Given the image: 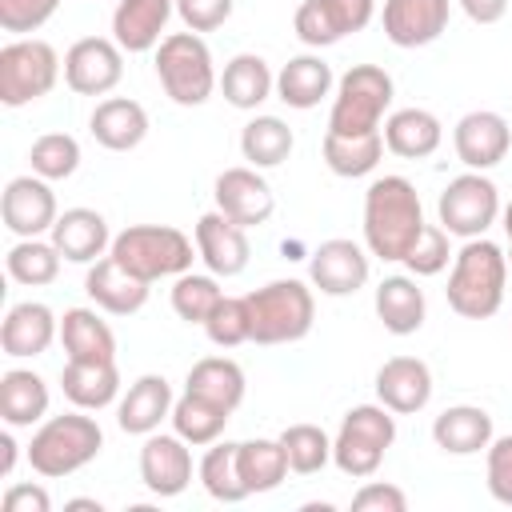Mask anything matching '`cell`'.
Listing matches in <instances>:
<instances>
[{
    "label": "cell",
    "mask_w": 512,
    "mask_h": 512,
    "mask_svg": "<svg viewBox=\"0 0 512 512\" xmlns=\"http://www.w3.org/2000/svg\"><path fill=\"white\" fill-rule=\"evenodd\" d=\"M156 80L172 104L200 108L220 88L212 48L204 44V36L200 32H168L156 48Z\"/></svg>",
    "instance_id": "obj_5"
},
{
    "label": "cell",
    "mask_w": 512,
    "mask_h": 512,
    "mask_svg": "<svg viewBox=\"0 0 512 512\" xmlns=\"http://www.w3.org/2000/svg\"><path fill=\"white\" fill-rule=\"evenodd\" d=\"M484 480L496 504L512 508V432L508 436H492V444L484 448Z\"/></svg>",
    "instance_id": "obj_48"
},
{
    "label": "cell",
    "mask_w": 512,
    "mask_h": 512,
    "mask_svg": "<svg viewBox=\"0 0 512 512\" xmlns=\"http://www.w3.org/2000/svg\"><path fill=\"white\" fill-rule=\"evenodd\" d=\"M280 444H284L288 468L300 476H312L332 460V436L320 424H288L280 432Z\"/></svg>",
    "instance_id": "obj_43"
},
{
    "label": "cell",
    "mask_w": 512,
    "mask_h": 512,
    "mask_svg": "<svg viewBox=\"0 0 512 512\" xmlns=\"http://www.w3.org/2000/svg\"><path fill=\"white\" fill-rule=\"evenodd\" d=\"M504 288H508V256L500 244H492L488 236L464 240V248L452 256V272H448V308L464 320H488L500 312L504 304Z\"/></svg>",
    "instance_id": "obj_2"
},
{
    "label": "cell",
    "mask_w": 512,
    "mask_h": 512,
    "mask_svg": "<svg viewBox=\"0 0 512 512\" xmlns=\"http://www.w3.org/2000/svg\"><path fill=\"white\" fill-rule=\"evenodd\" d=\"M380 160H384V132H360V136L324 132V164H328V172H336L344 180H360V176L376 172Z\"/></svg>",
    "instance_id": "obj_36"
},
{
    "label": "cell",
    "mask_w": 512,
    "mask_h": 512,
    "mask_svg": "<svg viewBox=\"0 0 512 512\" xmlns=\"http://www.w3.org/2000/svg\"><path fill=\"white\" fill-rule=\"evenodd\" d=\"M192 444L176 432H152L140 448V480L152 496L172 500L192 484Z\"/></svg>",
    "instance_id": "obj_17"
},
{
    "label": "cell",
    "mask_w": 512,
    "mask_h": 512,
    "mask_svg": "<svg viewBox=\"0 0 512 512\" xmlns=\"http://www.w3.org/2000/svg\"><path fill=\"white\" fill-rule=\"evenodd\" d=\"M64 72V60L48 40L36 36H16L0 48V104L4 108H24L44 100Z\"/></svg>",
    "instance_id": "obj_9"
},
{
    "label": "cell",
    "mask_w": 512,
    "mask_h": 512,
    "mask_svg": "<svg viewBox=\"0 0 512 512\" xmlns=\"http://www.w3.org/2000/svg\"><path fill=\"white\" fill-rule=\"evenodd\" d=\"M60 248L52 244V240H40V236H32V240H16L12 248H8V256H4V268H8V276L16 280V284H24V288H44V284H52L56 276H60Z\"/></svg>",
    "instance_id": "obj_41"
},
{
    "label": "cell",
    "mask_w": 512,
    "mask_h": 512,
    "mask_svg": "<svg viewBox=\"0 0 512 512\" xmlns=\"http://www.w3.org/2000/svg\"><path fill=\"white\" fill-rule=\"evenodd\" d=\"M172 404H176L172 384H168L164 376H156V372H144V376H136V380L128 384V392L120 396V404H116V424H120V432H128V436H152V432H160V424L172 416Z\"/></svg>",
    "instance_id": "obj_23"
},
{
    "label": "cell",
    "mask_w": 512,
    "mask_h": 512,
    "mask_svg": "<svg viewBox=\"0 0 512 512\" xmlns=\"http://www.w3.org/2000/svg\"><path fill=\"white\" fill-rule=\"evenodd\" d=\"M132 276L156 284V280H176L184 272H192V240L172 228V224H128L124 232L112 236V248H108Z\"/></svg>",
    "instance_id": "obj_4"
},
{
    "label": "cell",
    "mask_w": 512,
    "mask_h": 512,
    "mask_svg": "<svg viewBox=\"0 0 512 512\" xmlns=\"http://www.w3.org/2000/svg\"><path fill=\"white\" fill-rule=\"evenodd\" d=\"M396 84L380 64H352L336 80L332 112H328V132L360 136V132H380L384 112L392 108Z\"/></svg>",
    "instance_id": "obj_8"
},
{
    "label": "cell",
    "mask_w": 512,
    "mask_h": 512,
    "mask_svg": "<svg viewBox=\"0 0 512 512\" xmlns=\"http://www.w3.org/2000/svg\"><path fill=\"white\" fill-rule=\"evenodd\" d=\"M184 392L204 396V400H212V404L224 408V412H236V408L244 404L248 380H244V368H240L232 356H204V360H196V364L188 368Z\"/></svg>",
    "instance_id": "obj_33"
},
{
    "label": "cell",
    "mask_w": 512,
    "mask_h": 512,
    "mask_svg": "<svg viewBox=\"0 0 512 512\" xmlns=\"http://www.w3.org/2000/svg\"><path fill=\"white\" fill-rule=\"evenodd\" d=\"M332 88H336V76H332L328 60L316 56V52L292 56V60L276 72V96H280L288 108H300V112L316 108L324 96H332Z\"/></svg>",
    "instance_id": "obj_32"
},
{
    "label": "cell",
    "mask_w": 512,
    "mask_h": 512,
    "mask_svg": "<svg viewBox=\"0 0 512 512\" xmlns=\"http://www.w3.org/2000/svg\"><path fill=\"white\" fill-rule=\"evenodd\" d=\"M60 344L68 360H116V332L96 308H64Z\"/></svg>",
    "instance_id": "obj_35"
},
{
    "label": "cell",
    "mask_w": 512,
    "mask_h": 512,
    "mask_svg": "<svg viewBox=\"0 0 512 512\" xmlns=\"http://www.w3.org/2000/svg\"><path fill=\"white\" fill-rule=\"evenodd\" d=\"M4 512H52V496L44 484H8V492L0 496Z\"/></svg>",
    "instance_id": "obj_51"
},
{
    "label": "cell",
    "mask_w": 512,
    "mask_h": 512,
    "mask_svg": "<svg viewBox=\"0 0 512 512\" xmlns=\"http://www.w3.org/2000/svg\"><path fill=\"white\" fill-rule=\"evenodd\" d=\"M60 388L72 400V408L100 412L120 396V368L116 360H68L60 368Z\"/></svg>",
    "instance_id": "obj_30"
},
{
    "label": "cell",
    "mask_w": 512,
    "mask_h": 512,
    "mask_svg": "<svg viewBox=\"0 0 512 512\" xmlns=\"http://www.w3.org/2000/svg\"><path fill=\"white\" fill-rule=\"evenodd\" d=\"M224 300V288H220V276L212 272H184L172 280V312L184 320V324H200L212 316V308Z\"/></svg>",
    "instance_id": "obj_42"
},
{
    "label": "cell",
    "mask_w": 512,
    "mask_h": 512,
    "mask_svg": "<svg viewBox=\"0 0 512 512\" xmlns=\"http://www.w3.org/2000/svg\"><path fill=\"white\" fill-rule=\"evenodd\" d=\"M220 92H224V100H228L232 108L256 112V108L276 92V72L268 68L264 56L240 52V56H232V60L224 64V72H220Z\"/></svg>",
    "instance_id": "obj_34"
},
{
    "label": "cell",
    "mask_w": 512,
    "mask_h": 512,
    "mask_svg": "<svg viewBox=\"0 0 512 512\" xmlns=\"http://www.w3.org/2000/svg\"><path fill=\"white\" fill-rule=\"evenodd\" d=\"M28 164H32L36 176H44V180H52V184H56V180H68V176L80 168V140L68 136V132H44V136L32 140Z\"/></svg>",
    "instance_id": "obj_44"
},
{
    "label": "cell",
    "mask_w": 512,
    "mask_h": 512,
    "mask_svg": "<svg viewBox=\"0 0 512 512\" xmlns=\"http://www.w3.org/2000/svg\"><path fill=\"white\" fill-rule=\"evenodd\" d=\"M496 428L480 404H452L432 420V440L448 456H476L492 444Z\"/></svg>",
    "instance_id": "obj_27"
},
{
    "label": "cell",
    "mask_w": 512,
    "mask_h": 512,
    "mask_svg": "<svg viewBox=\"0 0 512 512\" xmlns=\"http://www.w3.org/2000/svg\"><path fill=\"white\" fill-rule=\"evenodd\" d=\"M376 400L396 416L424 412L432 400V368L420 356H392L376 368Z\"/></svg>",
    "instance_id": "obj_21"
},
{
    "label": "cell",
    "mask_w": 512,
    "mask_h": 512,
    "mask_svg": "<svg viewBox=\"0 0 512 512\" xmlns=\"http://www.w3.org/2000/svg\"><path fill=\"white\" fill-rule=\"evenodd\" d=\"M352 508H356V512H408V496H404V488L368 476V480L356 488Z\"/></svg>",
    "instance_id": "obj_50"
},
{
    "label": "cell",
    "mask_w": 512,
    "mask_h": 512,
    "mask_svg": "<svg viewBox=\"0 0 512 512\" xmlns=\"http://www.w3.org/2000/svg\"><path fill=\"white\" fill-rule=\"evenodd\" d=\"M48 384L32 368H8L0 376V420L8 428H32L48 420Z\"/></svg>",
    "instance_id": "obj_31"
},
{
    "label": "cell",
    "mask_w": 512,
    "mask_h": 512,
    "mask_svg": "<svg viewBox=\"0 0 512 512\" xmlns=\"http://www.w3.org/2000/svg\"><path fill=\"white\" fill-rule=\"evenodd\" d=\"M48 236H52V244L60 248V256L68 264H96L112 248L108 220L96 208H64Z\"/></svg>",
    "instance_id": "obj_24"
},
{
    "label": "cell",
    "mask_w": 512,
    "mask_h": 512,
    "mask_svg": "<svg viewBox=\"0 0 512 512\" xmlns=\"http://www.w3.org/2000/svg\"><path fill=\"white\" fill-rule=\"evenodd\" d=\"M452 0H384V36L396 48H424L444 36Z\"/></svg>",
    "instance_id": "obj_20"
},
{
    "label": "cell",
    "mask_w": 512,
    "mask_h": 512,
    "mask_svg": "<svg viewBox=\"0 0 512 512\" xmlns=\"http://www.w3.org/2000/svg\"><path fill=\"white\" fill-rule=\"evenodd\" d=\"M436 216H440V228L448 236H460V240H476L484 236L496 216H500V188L484 176V172H460L456 180H448V188L440 192L436 200Z\"/></svg>",
    "instance_id": "obj_10"
},
{
    "label": "cell",
    "mask_w": 512,
    "mask_h": 512,
    "mask_svg": "<svg viewBox=\"0 0 512 512\" xmlns=\"http://www.w3.org/2000/svg\"><path fill=\"white\" fill-rule=\"evenodd\" d=\"M124 76V48L112 36H84L64 52V84L76 96H108Z\"/></svg>",
    "instance_id": "obj_13"
},
{
    "label": "cell",
    "mask_w": 512,
    "mask_h": 512,
    "mask_svg": "<svg viewBox=\"0 0 512 512\" xmlns=\"http://www.w3.org/2000/svg\"><path fill=\"white\" fill-rule=\"evenodd\" d=\"M84 292H88V300H92L100 312H108V316H136V312L148 304L152 284L140 280V276H132V272L108 252V256H100L96 264H88Z\"/></svg>",
    "instance_id": "obj_19"
},
{
    "label": "cell",
    "mask_w": 512,
    "mask_h": 512,
    "mask_svg": "<svg viewBox=\"0 0 512 512\" xmlns=\"http://www.w3.org/2000/svg\"><path fill=\"white\" fill-rule=\"evenodd\" d=\"M236 448H240V444H232V440H216V444H208V452L200 456V468H196L204 492H208L212 500H220V504H240V500H248V488H244L240 464H236Z\"/></svg>",
    "instance_id": "obj_40"
},
{
    "label": "cell",
    "mask_w": 512,
    "mask_h": 512,
    "mask_svg": "<svg viewBox=\"0 0 512 512\" xmlns=\"http://www.w3.org/2000/svg\"><path fill=\"white\" fill-rule=\"evenodd\" d=\"M372 304H376V320L392 336H412V332L424 328L428 300H424V288L416 284V276H384L376 284Z\"/></svg>",
    "instance_id": "obj_29"
},
{
    "label": "cell",
    "mask_w": 512,
    "mask_h": 512,
    "mask_svg": "<svg viewBox=\"0 0 512 512\" xmlns=\"http://www.w3.org/2000/svg\"><path fill=\"white\" fill-rule=\"evenodd\" d=\"M396 440V412L376 404H356L344 412L336 436H332V464L352 476V480H368L380 472L388 448Z\"/></svg>",
    "instance_id": "obj_7"
},
{
    "label": "cell",
    "mask_w": 512,
    "mask_h": 512,
    "mask_svg": "<svg viewBox=\"0 0 512 512\" xmlns=\"http://www.w3.org/2000/svg\"><path fill=\"white\" fill-rule=\"evenodd\" d=\"M236 464H240V480H244L248 496L280 488V480L292 472V468H288V456H284L280 436H276V440H268V436L240 440V448H236Z\"/></svg>",
    "instance_id": "obj_37"
},
{
    "label": "cell",
    "mask_w": 512,
    "mask_h": 512,
    "mask_svg": "<svg viewBox=\"0 0 512 512\" xmlns=\"http://www.w3.org/2000/svg\"><path fill=\"white\" fill-rule=\"evenodd\" d=\"M16 460H20V444L12 440V432H0V476H4V480L12 476Z\"/></svg>",
    "instance_id": "obj_53"
},
{
    "label": "cell",
    "mask_w": 512,
    "mask_h": 512,
    "mask_svg": "<svg viewBox=\"0 0 512 512\" xmlns=\"http://www.w3.org/2000/svg\"><path fill=\"white\" fill-rule=\"evenodd\" d=\"M236 0H176V16L184 20L188 32H216L228 24Z\"/></svg>",
    "instance_id": "obj_49"
},
{
    "label": "cell",
    "mask_w": 512,
    "mask_h": 512,
    "mask_svg": "<svg viewBox=\"0 0 512 512\" xmlns=\"http://www.w3.org/2000/svg\"><path fill=\"white\" fill-rule=\"evenodd\" d=\"M424 204L408 176H376L364 192V248L388 264H404L424 232Z\"/></svg>",
    "instance_id": "obj_1"
},
{
    "label": "cell",
    "mask_w": 512,
    "mask_h": 512,
    "mask_svg": "<svg viewBox=\"0 0 512 512\" xmlns=\"http://www.w3.org/2000/svg\"><path fill=\"white\" fill-rule=\"evenodd\" d=\"M472 24H496L508 12V0H456Z\"/></svg>",
    "instance_id": "obj_52"
},
{
    "label": "cell",
    "mask_w": 512,
    "mask_h": 512,
    "mask_svg": "<svg viewBox=\"0 0 512 512\" xmlns=\"http://www.w3.org/2000/svg\"><path fill=\"white\" fill-rule=\"evenodd\" d=\"M244 300L252 316V344H296L312 332L316 296L304 280H268Z\"/></svg>",
    "instance_id": "obj_6"
},
{
    "label": "cell",
    "mask_w": 512,
    "mask_h": 512,
    "mask_svg": "<svg viewBox=\"0 0 512 512\" xmlns=\"http://www.w3.org/2000/svg\"><path fill=\"white\" fill-rule=\"evenodd\" d=\"M88 132L100 148L108 152H132L144 144L148 136V112L140 100H128V96H108L92 108L88 116Z\"/></svg>",
    "instance_id": "obj_26"
},
{
    "label": "cell",
    "mask_w": 512,
    "mask_h": 512,
    "mask_svg": "<svg viewBox=\"0 0 512 512\" xmlns=\"http://www.w3.org/2000/svg\"><path fill=\"white\" fill-rule=\"evenodd\" d=\"M56 336H60V316L48 304H40V300L12 304L8 316H4V324H0V348L12 360L44 356Z\"/></svg>",
    "instance_id": "obj_22"
},
{
    "label": "cell",
    "mask_w": 512,
    "mask_h": 512,
    "mask_svg": "<svg viewBox=\"0 0 512 512\" xmlns=\"http://www.w3.org/2000/svg\"><path fill=\"white\" fill-rule=\"evenodd\" d=\"M296 148L292 128L280 116H252L240 128V152L252 168H280Z\"/></svg>",
    "instance_id": "obj_38"
},
{
    "label": "cell",
    "mask_w": 512,
    "mask_h": 512,
    "mask_svg": "<svg viewBox=\"0 0 512 512\" xmlns=\"http://www.w3.org/2000/svg\"><path fill=\"white\" fill-rule=\"evenodd\" d=\"M64 508H68V512H104L100 500H84V496H80V500H68Z\"/></svg>",
    "instance_id": "obj_54"
},
{
    "label": "cell",
    "mask_w": 512,
    "mask_h": 512,
    "mask_svg": "<svg viewBox=\"0 0 512 512\" xmlns=\"http://www.w3.org/2000/svg\"><path fill=\"white\" fill-rule=\"evenodd\" d=\"M228 416H232V412L216 408L212 400L184 392V396L172 404V416H168V420H172V432L184 436L192 448H208V444H216V440L224 436Z\"/></svg>",
    "instance_id": "obj_39"
},
{
    "label": "cell",
    "mask_w": 512,
    "mask_h": 512,
    "mask_svg": "<svg viewBox=\"0 0 512 512\" xmlns=\"http://www.w3.org/2000/svg\"><path fill=\"white\" fill-rule=\"evenodd\" d=\"M376 16V0H300L292 28L308 48H332L352 32H364Z\"/></svg>",
    "instance_id": "obj_11"
},
{
    "label": "cell",
    "mask_w": 512,
    "mask_h": 512,
    "mask_svg": "<svg viewBox=\"0 0 512 512\" xmlns=\"http://www.w3.org/2000/svg\"><path fill=\"white\" fill-rule=\"evenodd\" d=\"M104 448V432L96 424V416H88L84 408H72L64 416H48L32 440H28V464L36 476L44 480H60L80 472L84 464H92Z\"/></svg>",
    "instance_id": "obj_3"
},
{
    "label": "cell",
    "mask_w": 512,
    "mask_h": 512,
    "mask_svg": "<svg viewBox=\"0 0 512 512\" xmlns=\"http://www.w3.org/2000/svg\"><path fill=\"white\" fill-rule=\"evenodd\" d=\"M452 148H456V160L472 172H488L496 168L508 148H512V128L500 112L492 108H476V112H464L452 128Z\"/></svg>",
    "instance_id": "obj_15"
},
{
    "label": "cell",
    "mask_w": 512,
    "mask_h": 512,
    "mask_svg": "<svg viewBox=\"0 0 512 512\" xmlns=\"http://www.w3.org/2000/svg\"><path fill=\"white\" fill-rule=\"evenodd\" d=\"M380 132H384V148L400 160H424L444 140V124L428 108H396V112H388Z\"/></svg>",
    "instance_id": "obj_28"
},
{
    "label": "cell",
    "mask_w": 512,
    "mask_h": 512,
    "mask_svg": "<svg viewBox=\"0 0 512 512\" xmlns=\"http://www.w3.org/2000/svg\"><path fill=\"white\" fill-rule=\"evenodd\" d=\"M60 0H0V28L12 36L40 32L56 16Z\"/></svg>",
    "instance_id": "obj_47"
},
{
    "label": "cell",
    "mask_w": 512,
    "mask_h": 512,
    "mask_svg": "<svg viewBox=\"0 0 512 512\" xmlns=\"http://www.w3.org/2000/svg\"><path fill=\"white\" fill-rule=\"evenodd\" d=\"M196 256L204 260V268L220 280H232L248 268L252 260V244H248V228H240L236 220H228L220 208L204 212L196 220Z\"/></svg>",
    "instance_id": "obj_18"
},
{
    "label": "cell",
    "mask_w": 512,
    "mask_h": 512,
    "mask_svg": "<svg viewBox=\"0 0 512 512\" xmlns=\"http://www.w3.org/2000/svg\"><path fill=\"white\" fill-rule=\"evenodd\" d=\"M0 216H4V228H8L16 240H32V236L52 232V224H56V216H60L52 180H44V176H36V172L12 176V180L4 184V196H0Z\"/></svg>",
    "instance_id": "obj_12"
},
{
    "label": "cell",
    "mask_w": 512,
    "mask_h": 512,
    "mask_svg": "<svg viewBox=\"0 0 512 512\" xmlns=\"http://www.w3.org/2000/svg\"><path fill=\"white\" fill-rule=\"evenodd\" d=\"M172 12H176V0H116L112 40L124 52H152L160 48Z\"/></svg>",
    "instance_id": "obj_25"
},
{
    "label": "cell",
    "mask_w": 512,
    "mask_h": 512,
    "mask_svg": "<svg viewBox=\"0 0 512 512\" xmlns=\"http://www.w3.org/2000/svg\"><path fill=\"white\" fill-rule=\"evenodd\" d=\"M212 196H216V208L228 220H236L240 228H260L276 212V192L260 176V168H252V164L224 168L216 176V184H212Z\"/></svg>",
    "instance_id": "obj_14"
},
{
    "label": "cell",
    "mask_w": 512,
    "mask_h": 512,
    "mask_svg": "<svg viewBox=\"0 0 512 512\" xmlns=\"http://www.w3.org/2000/svg\"><path fill=\"white\" fill-rule=\"evenodd\" d=\"M204 332L216 348H236L252 340V316H248V300L244 296H224L212 316L204 320Z\"/></svg>",
    "instance_id": "obj_45"
},
{
    "label": "cell",
    "mask_w": 512,
    "mask_h": 512,
    "mask_svg": "<svg viewBox=\"0 0 512 512\" xmlns=\"http://www.w3.org/2000/svg\"><path fill=\"white\" fill-rule=\"evenodd\" d=\"M368 256L372 252H364L356 240L332 236L320 248H312V256H308V280L324 296H352V292H360L368 284V272H372Z\"/></svg>",
    "instance_id": "obj_16"
},
{
    "label": "cell",
    "mask_w": 512,
    "mask_h": 512,
    "mask_svg": "<svg viewBox=\"0 0 512 512\" xmlns=\"http://www.w3.org/2000/svg\"><path fill=\"white\" fill-rule=\"evenodd\" d=\"M448 260H452V244H448V232L440 224H424L420 240L404 256V264H408L412 276H436V272L448 268Z\"/></svg>",
    "instance_id": "obj_46"
},
{
    "label": "cell",
    "mask_w": 512,
    "mask_h": 512,
    "mask_svg": "<svg viewBox=\"0 0 512 512\" xmlns=\"http://www.w3.org/2000/svg\"><path fill=\"white\" fill-rule=\"evenodd\" d=\"M500 220H504V232H508V272H512V200L500 208Z\"/></svg>",
    "instance_id": "obj_55"
}]
</instances>
